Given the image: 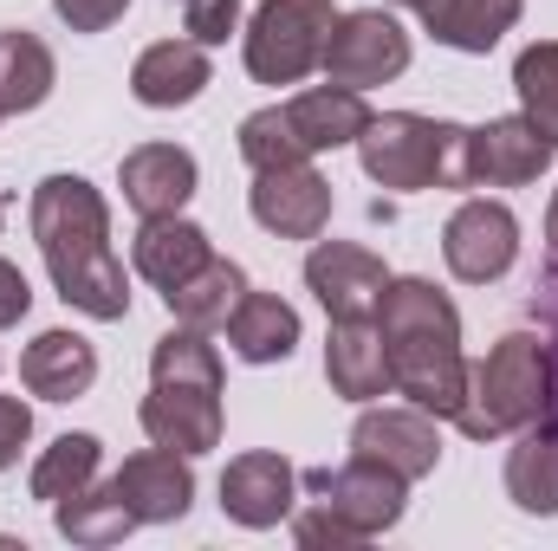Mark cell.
Returning a JSON list of instances; mask_svg holds the SVG:
<instances>
[{
	"label": "cell",
	"instance_id": "6da1fadb",
	"mask_svg": "<svg viewBox=\"0 0 558 551\" xmlns=\"http://www.w3.org/2000/svg\"><path fill=\"white\" fill-rule=\"evenodd\" d=\"M33 241L59 285V298L98 325H118L131 311V279L111 254V208L85 175H46L33 188Z\"/></svg>",
	"mask_w": 558,
	"mask_h": 551
},
{
	"label": "cell",
	"instance_id": "7a4b0ae2",
	"mask_svg": "<svg viewBox=\"0 0 558 551\" xmlns=\"http://www.w3.org/2000/svg\"><path fill=\"white\" fill-rule=\"evenodd\" d=\"M377 331L390 351V390L410 396L435 421L461 409L468 396V357H461V311L428 279H390L377 305Z\"/></svg>",
	"mask_w": 558,
	"mask_h": 551
},
{
	"label": "cell",
	"instance_id": "3957f363",
	"mask_svg": "<svg viewBox=\"0 0 558 551\" xmlns=\"http://www.w3.org/2000/svg\"><path fill=\"white\" fill-rule=\"evenodd\" d=\"M553 403V351L539 331H507L481 364H468V396L454 409V428L468 441H500L539 421Z\"/></svg>",
	"mask_w": 558,
	"mask_h": 551
},
{
	"label": "cell",
	"instance_id": "277c9868",
	"mask_svg": "<svg viewBox=\"0 0 558 551\" xmlns=\"http://www.w3.org/2000/svg\"><path fill=\"white\" fill-rule=\"evenodd\" d=\"M461 124L422 118V111H384L364 124L357 156L377 188L422 195V188H461Z\"/></svg>",
	"mask_w": 558,
	"mask_h": 551
},
{
	"label": "cell",
	"instance_id": "5b68a950",
	"mask_svg": "<svg viewBox=\"0 0 558 551\" xmlns=\"http://www.w3.org/2000/svg\"><path fill=\"white\" fill-rule=\"evenodd\" d=\"M338 7L331 0H260L247 20V72L260 85H299L325 65Z\"/></svg>",
	"mask_w": 558,
	"mask_h": 551
},
{
	"label": "cell",
	"instance_id": "8992f818",
	"mask_svg": "<svg viewBox=\"0 0 558 551\" xmlns=\"http://www.w3.org/2000/svg\"><path fill=\"white\" fill-rule=\"evenodd\" d=\"M410 72V33L397 13L384 7H357V13H338L331 26V46H325V78L331 85H351V91H371V85H390Z\"/></svg>",
	"mask_w": 558,
	"mask_h": 551
},
{
	"label": "cell",
	"instance_id": "52a82bcc",
	"mask_svg": "<svg viewBox=\"0 0 558 551\" xmlns=\"http://www.w3.org/2000/svg\"><path fill=\"white\" fill-rule=\"evenodd\" d=\"M305 487H312V500L331 506L357 539L390 532V526L403 519V506H410V480H403L397 467H384V461H364V454H351L344 467H312Z\"/></svg>",
	"mask_w": 558,
	"mask_h": 551
},
{
	"label": "cell",
	"instance_id": "ba28073f",
	"mask_svg": "<svg viewBox=\"0 0 558 551\" xmlns=\"http://www.w3.org/2000/svg\"><path fill=\"white\" fill-rule=\"evenodd\" d=\"M441 260H448V273L468 279V285H494L520 260V221H513V208L487 201V195L461 201L448 215V228H441Z\"/></svg>",
	"mask_w": 558,
	"mask_h": 551
},
{
	"label": "cell",
	"instance_id": "9c48e42d",
	"mask_svg": "<svg viewBox=\"0 0 558 551\" xmlns=\"http://www.w3.org/2000/svg\"><path fill=\"white\" fill-rule=\"evenodd\" d=\"M553 162V143L526 118H487L461 137V188H526Z\"/></svg>",
	"mask_w": 558,
	"mask_h": 551
},
{
	"label": "cell",
	"instance_id": "30bf717a",
	"mask_svg": "<svg viewBox=\"0 0 558 551\" xmlns=\"http://www.w3.org/2000/svg\"><path fill=\"white\" fill-rule=\"evenodd\" d=\"M254 221L279 234V241H318L331 228V182L312 162H279V169H254L247 188Z\"/></svg>",
	"mask_w": 558,
	"mask_h": 551
},
{
	"label": "cell",
	"instance_id": "8fae6325",
	"mask_svg": "<svg viewBox=\"0 0 558 551\" xmlns=\"http://www.w3.org/2000/svg\"><path fill=\"white\" fill-rule=\"evenodd\" d=\"M305 285H312V298L331 311V318H377V305H384V260L371 254V247H357V241H318L312 254H305Z\"/></svg>",
	"mask_w": 558,
	"mask_h": 551
},
{
	"label": "cell",
	"instance_id": "7c38bea8",
	"mask_svg": "<svg viewBox=\"0 0 558 551\" xmlns=\"http://www.w3.org/2000/svg\"><path fill=\"white\" fill-rule=\"evenodd\" d=\"M143 434L175 454H208L221 448V390L215 383H149L143 396Z\"/></svg>",
	"mask_w": 558,
	"mask_h": 551
},
{
	"label": "cell",
	"instance_id": "4fadbf2b",
	"mask_svg": "<svg viewBox=\"0 0 558 551\" xmlns=\"http://www.w3.org/2000/svg\"><path fill=\"white\" fill-rule=\"evenodd\" d=\"M111 493L137 513V526H169V519H182L189 506H195V474H189V454H175V448H143L131 454L118 474H111Z\"/></svg>",
	"mask_w": 558,
	"mask_h": 551
},
{
	"label": "cell",
	"instance_id": "5bb4252c",
	"mask_svg": "<svg viewBox=\"0 0 558 551\" xmlns=\"http://www.w3.org/2000/svg\"><path fill=\"white\" fill-rule=\"evenodd\" d=\"M351 454L364 461H384L397 467L403 480H422L441 467V434H435V415L428 409H364L357 428H351Z\"/></svg>",
	"mask_w": 558,
	"mask_h": 551
},
{
	"label": "cell",
	"instance_id": "9a60e30c",
	"mask_svg": "<svg viewBox=\"0 0 558 551\" xmlns=\"http://www.w3.org/2000/svg\"><path fill=\"white\" fill-rule=\"evenodd\" d=\"M292 487H299V474H292L286 454H267V448L234 454L228 474H221V513L247 532H267L292 513Z\"/></svg>",
	"mask_w": 558,
	"mask_h": 551
},
{
	"label": "cell",
	"instance_id": "2e32d148",
	"mask_svg": "<svg viewBox=\"0 0 558 551\" xmlns=\"http://www.w3.org/2000/svg\"><path fill=\"white\" fill-rule=\"evenodd\" d=\"M325 377H331V396L344 403H377L390 390V351H384L377 318H331Z\"/></svg>",
	"mask_w": 558,
	"mask_h": 551
},
{
	"label": "cell",
	"instance_id": "e0dca14e",
	"mask_svg": "<svg viewBox=\"0 0 558 551\" xmlns=\"http://www.w3.org/2000/svg\"><path fill=\"white\" fill-rule=\"evenodd\" d=\"M131 91L149 111H175L195 105L208 91V46L202 39H156L149 52H137L131 65Z\"/></svg>",
	"mask_w": 558,
	"mask_h": 551
},
{
	"label": "cell",
	"instance_id": "ac0fdd59",
	"mask_svg": "<svg viewBox=\"0 0 558 551\" xmlns=\"http://www.w3.org/2000/svg\"><path fill=\"white\" fill-rule=\"evenodd\" d=\"M118 182L137 215H182V201L195 195V156L182 143H137L124 156Z\"/></svg>",
	"mask_w": 558,
	"mask_h": 551
},
{
	"label": "cell",
	"instance_id": "d6986e66",
	"mask_svg": "<svg viewBox=\"0 0 558 551\" xmlns=\"http://www.w3.org/2000/svg\"><path fill=\"white\" fill-rule=\"evenodd\" d=\"M20 383H26L33 396H46V403L85 396V390L98 383V351H92V338H78V331H39V338L20 351Z\"/></svg>",
	"mask_w": 558,
	"mask_h": 551
},
{
	"label": "cell",
	"instance_id": "ffe728a7",
	"mask_svg": "<svg viewBox=\"0 0 558 551\" xmlns=\"http://www.w3.org/2000/svg\"><path fill=\"white\" fill-rule=\"evenodd\" d=\"M131 260L156 292H169V285H182L189 273H202L215 260V241H208V228H195L182 215H143Z\"/></svg>",
	"mask_w": 558,
	"mask_h": 551
},
{
	"label": "cell",
	"instance_id": "44dd1931",
	"mask_svg": "<svg viewBox=\"0 0 558 551\" xmlns=\"http://www.w3.org/2000/svg\"><path fill=\"white\" fill-rule=\"evenodd\" d=\"M279 111H286V124H292V137H299V149H305V156L344 149V143L364 137V124H371V105H364V91H351V85H318V91H299V98H286Z\"/></svg>",
	"mask_w": 558,
	"mask_h": 551
},
{
	"label": "cell",
	"instance_id": "7402d4cb",
	"mask_svg": "<svg viewBox=\"0 0 558 551\" xmlns=\"http://www.w3.org/2000/svg\"><path fill=\"white\" fill-rule=\"evenodd\" d=\"M228 331V351L241 357V364H286L292 357V344H299V311L279 298V292H241V305H234V318L221 325Z\"/></svg>",
	"mask_w": 558,
	"mask_h": 551
},
{
	"label": "cell",
	"instance_id": "603a6c76",
	"mask_svg": "<svg viewBox=\"0 0 558 551\" xmlns=\"http://www.w3.org/2000/svg\"><path fill=\"white\" fill-rule=\"evenodd\" d=\"M507 500L533 519H558V428L546 415L526 421L507 454Z\"/></svg>",
	"mask_w": 558,
	"mask_h": 551
},
{
	"label": "cell",
	"instance_id": "cb8c5ba5",
	"mask_svg": "<svg viewBox=\"0 0 558 551\" xmlns=\"http://www.w3.org/2000/svg\"><path fill=\"white\" fill-rule=\"evenodd\" d=\"M59 85V65H52V46L26 26L0 33V111L20 118V111H39Z\"/></svg>",
	"mask_w": 558,
	"mask_h": 551
},
{
	"label": "cell",
	"instance_id": "d4e9b609",
	"mask_svg": "<svg viewBox=\"0 0 558 551\" xmlns=\"http://www.w3.org/2000/svg\"><path fill=\"white\" fill-rule=\"evenodd\" d=\"M422 20H428L435 46H448V52H494L513 33L520 0H435Z\"/></svg>",
	"mask_w": 558,
	"mask_h": 551
},
{
	"label": "cell",
	"instance_id": "484cf974",
	"mask_svg": "<svg viewBox=\"0 0 558 551\" xmlns=\"http://www.w3.org/2000/svg\"><path fill=\"white\" fill-rule=\"evenodd\" d=\"M241 292H247V273H241L234 260H221V254H215L202 273H189L182 285H169L162 298H169L175 325H195V331H221V325L234 318Z\"/></svg>",
	"mask_w": 558,
	"mask_h": 551
},
{
	"label": "cell",
	"instance_id": "4316f807",
	"mask_svg": "<svg viewBox=\"0 0 558 551\" xmlns=\"http://www.w3.org/2000/svg\"><path fill=\"white\" fill-rule=\"evenodd\" d=\"M98 467H105V441L98 434H59L39 461H33V500L59 506L85 487H98Z\"/></svg>",
	"mask_w": 558,
	"mask_h": 551
},
{
	"label": "cell",
	"instance_id": "83f0119b",
	"mask_svg": "<svg viewBox=\"0 0 558 551\" xmlns=\"http://www.w3.org/2000/svg\"><path fill=\"white\" fill-rule=\"evenodd\" d=\"M52 519H59V532H65L72 546H118L124 532H137V513H131L111 487H85V493L59 500Z\"/></svg>",
	"mask_w": 558,
	"mask_h": 551
},
{
	"label": "cell",
	"instance_id": "f1b7e54d",
	"mask_svg": "<svg viewBox=\"0 0 558 551\" xmlns=\"http://www.w3.org/2000/svg\"><path fill=\"white\" fill-rule=\"evenodd\" d=\"M513 91H520V118L558 149V39H539L513 59Z\"/></svg>",
	"mask_w": 558,
	"mask_h": 551
},
{
	"label": "cell",
	"instance_id": "f546056e",
	"mask_svg": "<svg viewBox=\"0 0 558 551\" xmlns=\"http://www.w3.org/2000/svg\"><path fill=\"white\" fill-rule=\"evenodd\" d=\"M149 377H156V383H215V390H221V351L208 344V331L175 325V331L156 338V351H149Z\"/></svg>",
	"mask_w": 558,
	"mask_h": 551
},
{
	"label": "cell",
	"instance_id": "4dcf8cb0",
	"mask_svg": "<svg viewBox=\"0 0 558 551\" xmlns=\"http://www.w3.org/2000/svg\"><path fill=\"white\" fill-rule=\"evenodd\" d=\"M241 156H247V169H279V162H312L299 137H292V124H286V111L267 105V111H254V118H241Z\"/></svg>",
	"mask_w": 558,
	"mask_h": 551
},
{
	"label": "cell",
	"instance_id": "1f68e13d",
	"mask_svg": "<svg viewBox=\"0 0 558 551\" xmlns=\"http://www.w3.org/2000/svg\"><path fill=\"white\" fill-rule=\"evenodd\" d=\"M234 20H241V0H182V26L202 46H221L234 33Z\"/></svg>",
	"mask_w": 558,
	"mask_h": 551
},
{
	"label": "cell",
	"instance_id": "d6a6232c",
	"mask_svg": "<svg viewBox=\"0 0 558 551\" xmlns=\"http://www.w3.org/2000/svg\"><path fill=\"white\" fill-rule=\"evenodd\" d=\"M533 318L546 331V351H553V403H546V421L558 428V260L539 273V292H533Z\"/></svg>",
	"mask_w": 558,
	"mask_h": 551
},
{
	"label": "cell",
	"instance_id": "836d02e7",
	"mask_svg": "<svg viewBox=\"0 0 558 551\" xmlns=\"http://www.w3.org/2000/svg\"><path fill=\"white\" fill-rule=\"evenodd\" d=\"M292 539H299V546H312V551H318V546H331V551L364 546V539H357V532H351V526L331 513V506H312V513H299V519H292Z\"/></svg>",
	"mask_w": 558,
	"mask_h": 551
},
{
	"label": "cell",
	"instance_id": "e575fe53",
	"mask_svg": "<svg viewBox=\"0 0 558 551\" xmlns=\"http://www.w3.org/2000/svg\"><path fill=\"white\" fill-rule=\"evenodd\" d=\"M52 13L72 26V33H105L131 13V0H52Z\"/></svg>",
	"mask_w": 558,
	"mask_h": 551
},
{
	"label": "cell",
	"instance_id": "d590c367",
	"mask_svg": "<svg viewBox=\"0 0 558 551\" xmlns=\"http://www.w3.org/2000/svg\"><path fill=\"white\" fill-rule=\"evenodd\" d=\"M26 441H33V409L20 396H0V467H13Z\"/></svg>",
	"mask_w": 558,
	"mask_h": 551
},
{
	"label": "cell",
	"instance_id": "8d00e7d4",
	"mask_svg": "<svg viewBox=\"0 0 558 551\" xmlns=\"http://www.w3.org/2000/svg\"><path fill=\"white\" fill-rule=\"evenodd\" d=\"M26 311H33V285L13 260H0V325H20Z\"/></svg>",
	"mask_w": 558,
	"mask_h": 551
},
{
	"label": "cell",
	"instance_id": "74e56055",
	"mask_svg": "<svg viewBox=\"0 0 558 551\" xmlns=\"http://www.w3.org/2000/svg\"><path fill=\"white\" fill-rule=\"evenodd\" d=\"M546 247H553V260H558V195H553V215H546Z\"/></svg>",
	"mask_w": 558,
	"mask_h": 551
},
{
	"label": "cell",
	"instance_id": "f35d334b",
	"mask_svg": "<svg viewBox=\"0 0 558 551\" xmlns=\"http://www.w3.org/2000/svg\"><path fill=\"white\" fill-rule=\"evenodd\" d=\"M397 7H410V13H428V7H435V0H397Z\"/></svg>",
	"mask_w": 558,
	"mask_h": 551
},
{
	"label": "cell",
	"instance_id": "ab89813d",
	"mask_svg": "<svg viewBox=\"0 0 558 551\" xmlns=\"http://www.w3.org/2000/svg\"><path fill=\"white\" fill-rule=\"evenodd\" d=\"M0 118H7V111H0Z\"/></svg>",
	"mask_w": 558,
	"mask_h": 551
}]
</instances>
